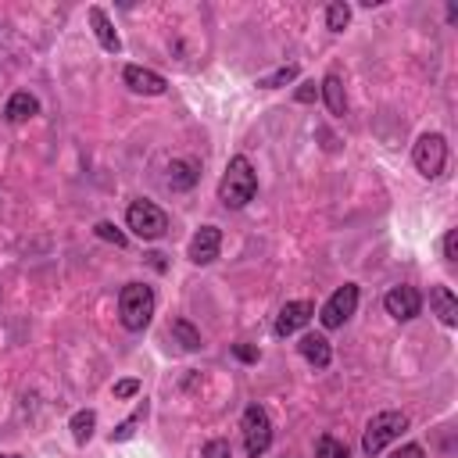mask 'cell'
<instances>
[{
  "instance_id": "6da1fadb",
  "label": "cell",
  "mask_w": 458,
  "mask_h": 458,
  "mask_svg": "<svg viewBox=\"0 0 458 458\" xmlns=\"http://www.w3.org/2000/svg\"><path fill=\"white\" fill-rule=\"evenodd\" d=\"M254 193H258V172H254V165H250L243 154L229 157L225 175H222V182H218V200L236 211V208H247V204L254 200Z\"/></svg>"
},
{
  "instance_id": "7a4b0ae2",
  "label": "cell",
  "mask_w": 458,
  "mask_h": 458,
  "mask_svg": "<svg viewBox=\"0 0 458 458\" xmlns=\"http://www.w3.org/2000/svg\"><path fill=\"white\" fill-rule=\"evenodd\" d=\"M150 315H154V290L147 283H125L122 293H118V318L125 329L140 333L150 326Z\"/></svg>"
},
{
  "instance_id": "3957f363",
  "label": "cell",
  "mask_w": 458,
  "mask_h": 458,
  "mask_svg": "<svg viewBox=\"0 0 458 458\" xmlns=\"http://www.w3.org/2000/svg\"><path fill=\"white\" fill-rule=\"evenodd\" d=\"M404 429H408V415H404V411H379V415L369 419V426H365V433H361V451H365L369 458H376V454H379L390 440H397Z\"/></svg>"
},
{
  "instance_id": "277c9868",
  "label": "cell",
  "mask_w": 458,
  "mask_h": 458,
  "mask_svg": "<svg viewBox=\"0 0 458 458\" xmlns=\"http://www.w3.org/2000/svg\"><path fill=\"white\" fill-rule=\"evenodd\" d=\"M125 225L132 229V236L140 240H161L168 233V215L154 204V200H132L125 208Z\"/></svg>"
},
{
  "instance_id": "5b68a950",
  "label": "cell",
  "mask_w": 458,
  "mask_h": 458,
  "mask_svg": "<svg viewBox=\"0 0 458 458\" xmlns=\"http://www.w3.org/2000/svg\"><path fill=\"white\" fill-rule=\"evenodd\" d=\"M240 429H243V447H247L250 458H261L272 447V419H268V411L261 404H247L243 408Z\"/></svg>"
},
{
  "instance_id": "8992f818",
  "label": "cell",
  "mask_w": 458,
  "mask_h": 458,
  "mask_svg": "<svg viewBox=\"0 0 458 458\" xmlns=\"http://www.w3.org/2000/svg\"><path fill=\"white\" fill-rule=\"evenodd\" d=\"M411 161H415V168H419L426 179L444 175V165H447V140H444L440 132H422V136L415 140Z\"/></svg>"
},
{
  "instance_id": "52a82bcc",
  "label": "cell",
  "mask_w": 458,
  "mask_h": 458,
  "mask_svg": "<svg viewBox=\"0 0 458 458\" xmlns=\"http://www.w3.org/2000/svg\"><path fill=\"white\" fill-rule=\"evenodd\" d=\"M354 308H358V286H354V283H344V286H336V290L329 293V301L322 304L318 322H322L326 329H340V326L354 315Z\"/></svg>"
},
{
  "instance_id": "ba28073f",
  "label": "cell",
  "mask_w": 458,
  "mask_h": 458,
  "mask_svg": "<svg viewBox=\"0 0 458 458\" xmlns=\"http://www.w3.org/2000/svg\"><path fill=\"white\" fill-rule=\"evenodd\" d=\"M383 308H386V315H394L397 322H408V318H415L419 311H422V297H419V290L415 286H390L386 290V297H383Z\"/></svg>"
},
{
  "instance_id": "9c48e42d",
  "label": "cell",
  "mask_w": 458,
  "mask_h": 458,
  "mask_svg": "<svg viewBox=\"0 0 458 458\" xmlns=\"http://www.w3.org/2000/svg\"><path fill=\"white\" fill-rule=\"evenodd\" d=\"M311 315H315V304H311V301H286V304L279 308V315H276L272 333H276V336H293L297 329H304V326L311 322Z\"/></svg>"
},
{
  "instance_id": "30bf717a",
  "label": "cell",
  "mask_w": 458,
  "mask_h": 458,
  "mask_svg": "<svg viewBox=\"0 0 458 458\" xmlns=\"http://www.w3.org/2000/svg\"><path fill=\"white\" fill-rule=\"evenodd\" d=\"M122 79H125V86L132 93H143V97H157V93L168 89V79L157 75V72H150V68H143V64H125Z\"/></svg>"
},
{
  "instance_id": "8fae6325",
  "label": "cell",
  "mask_w": 458,
  "mask_h": 458,
  "mask_svg": "<svg viewBox=\"0 0 458 458\" xmlns=\"http://www.w3.org/2000/svg\"><path fill=\"white\" fill-rule=\"evenodd\" d=\"M218 250H222V233H218V225H200V229L193 233V240H190V261H193V265H211V261L218 258Z\"/></svg>"
},
{
  "instance_id": "7c38bea8",
  "label": "cell",
  "mask_w": 458,
  "mask_h": 458,
  "mask_svg": "<svg viewBox=\"0 0 458 458\" xmlns=\"http://www.w3.org/2000/svg\"><path fill=\"white\" fill-rule=\"evenodd\" d=\"M297 351H301V358H304L308 365H315V369H326V365L333 361L329 340H326L322 333H304V336H301V344H297Z\"/></svg>"
},
{
  "instance_id": "4fadbf2b",
  "label": "cell",
  "mask_w": 458,
  "mask_h": 458,
  "mask_svg": "<svg viewBox=\"0 0 458 458\" xmlns=\"http://www.w3.org/2000/svg\"><path fill=\"white\" fill-rule=\"evenodd\" d=\"M197 179H200V172H197V165L186 161V157H175V161H168V168H165V186H168V190H193Z\"/></svg>"
},
{
  "instance_id": "5bb4252c",
  "label": "cell",
  "mask_w": 458,
  "mask_h": 458,
  "mask_svg": "<svg viewBox=\"0 0 458 458\" xmlns=\"http://www.w3.org/2000/svg\"><path fill=\"white\" fill-rule=\"evenodd\" d=\"M89 25H93L97 43H100L107 54H118V50H122V39H118L114 25H111V18L104 14V7H89Z\"/></svg>"
},
{
  "instance_id": "9a60e30c",
  "label": "cell",
  "mask_w": 458,
  "mask_h": 458,
  "mask_svg": "<svg viewBox=\"0 0 458 458\" xmlns=\"http://www.w3.org/2000/svg\"><path fill=\"white\" fill-rule=\"evenodd\" d=\"M32 114H39V100L32 97V93H25V89H18V93H11L7 97V104H4V118L7 122H29Z\"/></svg>"
},
{
  "instance_id": "2e32d148",
  "label": "cell",
  "mask_w": 458,
  "mask_h": 458,
  "mask_svg": "<svg viewBox=\"0 0 458 458\" xmlns=\"http://www.w3.org/2000/svg\"><path fill=\"white\" fill-rule=\"evenodd\" d=\"M429 304H433V315H437L444 326H454V322H458V301H454L451 286H433V290H429Z\"/></svg>"
},
{
  "instance_id": "e0dca14e",
  "label": "cell",
  "mask_w": 458,
  "mask_h": 458,
  "mask_svg": "<svg viewBox=\"0 0 458 458\" xmlns=\"http://www.w3.org/2000/svg\"><path fill=\"white\" fill-rule=\"evenodd\" d=\"M318 93L326 97V107H329L333 114H344V111H347V93H344V79H340L336 72H329V75L322 79Z\"/></svg>"
},
{
  "instance_id": "ac0fdd59",
  "label": "cell",
  "mask_w": 458,
  "mask_h": 458,
  "mask_svg": "<svg viewBox=\"0 0 458 458\" xmlns=\"http://www.w3.org/2000/svg\"><path fill=\"white\" fill-rule=\"evenodd\" d=\"M68 429H72V440H75V444H86V440L93 437V429H97V411H93V408H79V411L72 415Z\"/></svg>"
},
{
  "instance_id": "d6986e66",
  "label": "cell",
  "mask_w": 458,
  "mask_h": 458,
  "mask_svg": "<svg viewBox=\"0 0 458 458\" xmlns=\"http://www.w3.org/2000/svg\"><path fill=\"white\" fill-rule=\"evenodd\" d=\"M168 336H172V340H175L182 351H200V333H197V329H193L186 318H175V322L168 326Z\"/></svg>"
},
{
  "instance_id": "ffe728a7",
  "label": "cell",
  "mask_w": 458,
  "mask_h": 458,
  "mask_svg": "<svg viewBox=\"0 0 458 458\" xmlns=\"http://www.w3.org/2000/svg\"><path fill=\"white\" fill-rule=\"evenodd\" d=\"M143 415H147V401H140V408H136L129 419H122V422L111 429V444H122V440H129V437L136 433V426L143 422Z\"/></svg>"
},
{
  "instance_id": "44dd1931",
  "label": "cell",
  "mask_w": 458,
  "mask_h": 458,
  "mask_svg": "<svg viewBox=\"0 0 458 458\" xmlns=\"http://www.w3.org/2000/svg\"><path fill=\"white\" fill-rule=\"evenodd\" d=\"M347 21H351V7H347L344 0H333V4L326 7V29L344 32V29H347Z\"/></svg>"
},
{
  "instance_id": "7402d4cb",
  "label": "cell",
  "mask_w": 458,
  "mask_h": 458,
  "mask_svg": "<svg viewBox=\"0 0 458 458\" xmlns=\"http://www.w3.org/2000/svg\"><path fill=\"white\" fill-rule=\"evenodd\" d=\"M315 458H351V451H347V444L344 440H336V437H318V444H315Z\"/></svg>"
},
{
  "instance_id": "603a6c76",
  "label": "cell",
  "mask_w": 458,
  "mask_h": 458,
  "mask_svg": "<svg viewBox=\"0 0 458 458\" xmlns=\"http://www.w3.org/2000/svg\"><path fill=\"white\" fill-rule=\"evenodd\" d=\"M297 72H301L297 64H283V68H276L272 75H261V79H258V86H261V89H276V86H286V82H293V79H297Z\"/></svg>"
},
{
  "instance_id": "cb8c5ba5",
  "label": "cell",
  "mask_w": 458,
  "mask_h": 458,
  "mask_svg": "<svg viewBox=\"0 0 458 458\" xmlns=\"http://www.w3.org/2000/svg\"><path fill=\"white\" fill-rule=\"evenodd\" d=\"M93 233H97L100 240L114 243V247H125V243H129V236H125V233H122L114 222H97V225H93Z\"/></svg>"
},
{
  "instance_id": "d4e9b609",
  "label": "cell",
  "mask_w": 458,
  "mask_h": 458,
  "mask_svg": "<svg viewBox=\"0 0 458 458\" xmlns=\"http://www.w3.org/2000/svg\"><path fill=\"white\" fill-rule=\"evenodd\" d=\"M200 458H233V447H229V440H208L200 447Z\"/></svg>"
},
{
  "instance_id": "484cf974",
  "label": "cell",
  "mask_w": 458,
  "mask_h": 458,
  "mask_svg": "<svg viewBox=\"0 0 458 458\" xmlns=\"http://www.w3.org/2000/svg\"><path fill=\"white\" fill-rule=\"evenodd\" d=\"M111 394L122 401V397H136L140 394V379H118L114 386H111Z\"/></svg>"
},
{
  "instance_id": "4316f807",
  "label": "cell",
  "mask_w": 458,
  "mask_h": 458,
  "mask_svg": "<svg viewBox=\"0 0 458 458\" xmlns=\"http://www.w3.org/2000/svg\"><path fill=\"white\" fill-rule=\"evenodd\" d=\"M233 354H236L240 361H247V365H254V361L261 358V351H258L254 344H233Z\"/></svg>"
},
{
  "instance_id": "83f0119b",
  "label": "cell",
  "mask_w": 458,
  "mask_h": 458,
  "mask_svg": "<svg viewBox=\"0 0 458 458\" xmlns=\"http://www.w3.org/2000/svg\"><path fill=\"white\" fill-rule=\"evenodd\" d=\"M444 258L454 265L458 261V233L454 229H447V236H444Z\"/></svg>"
},
{
  "instance_id": "f1b7e54d",
  "label": "cell",
  "mask_w": 458,
  "mask_h": 458,
  "mask_svg": "<svg viewBox=\"0 0 458 458\" xmlns=\"http://www.w3.org/2000/svg\"><path fill=\"white\" fill-rule=\"evenodd\" d=\"M293 97H297V104H311V100L318 97V86H315V82H301Z\"/></svg>"
},
{
  "instance_id": "f546056e",
  "label": "cell",
  "mask_w": 458,
  "mask_h": 458,
  "mask_svg": "<svg viewBox=\"0 0 458 458\" xmlns=\"http://www.w3.org/2000/svg\"><path fill=\"white\" fill-rule=\"evenodd\" d=\"M390 458H426V451H422L419 444H404V447H397Z\"/></svg>"
},
{
  "instance_id": "4dcf8cb0",
  "label": "cell",
  "mask_w": 458,
  "mask_h": 458,
  "mask_svg": "<svg viewBox=\"0 0 458 458\" xmlns=\"http://www.w3.org/2000/svg\"><path fill=\"white\" fill-rule=\"evenodd\" d=\"M147 261H150L157 272H165V254H157V250H154V254H147Z\"/></svg>"
},
{
  "instance_id": "1f68e13d",
  "label": "cell",
  "mask_w": 458,
  "mask_h": 458,
  "mask_svg": "<svg viewBox=\"0 0 458 458\" xmlns=\"http://www.w3.org/2000/svg\"><path fill=\"white\" fill-rule=\"evenodd\" d=\"M0 458H21V454H0Z\"/></svg>"
}]
</instances>
